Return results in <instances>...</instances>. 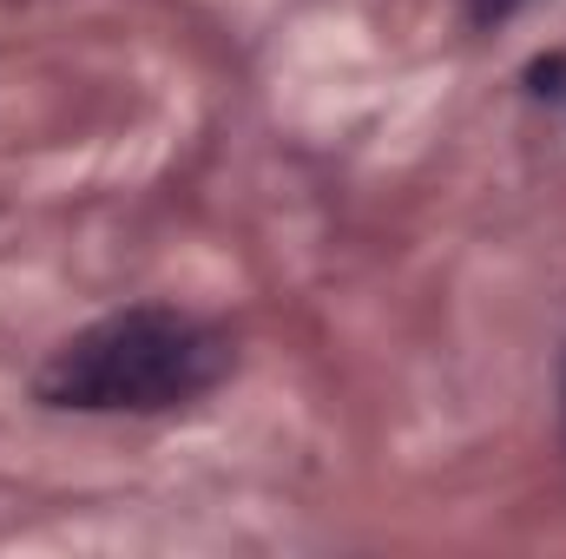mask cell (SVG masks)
I'll use <instances>...</instances> for the list:
<instances>
[{"mask_svg":"<svg viewBox=\"0 0 566 559\" xmlns=\"http://www.w3.org/2000/svg\"><path fill=\"white\" fill-rule=\"evenodd\" d=\"M224 369H231V342L211 323L145 303V309H119V316L80 329L73 342H60L46 356V369L33 376V389L46 409L151 415V409L198 402Z\"/></svg>","mask_w":566,"mask_h":559,"instance_id":"1","label":"cell"},{"mask_svg":"<svg viewBox=\"0 0 566 559\" xmlns=\"http://www.w3.org/2000/svg\"><path fill=\"white\" fill-rule=\"evenodd\" d=\"M514 7H521V0H474V20H481V27H494V20H507Z\"/></svg>","mask_w":566,"mask_h":559,"instance_id":"2","label":"cell"}]
</instances>
